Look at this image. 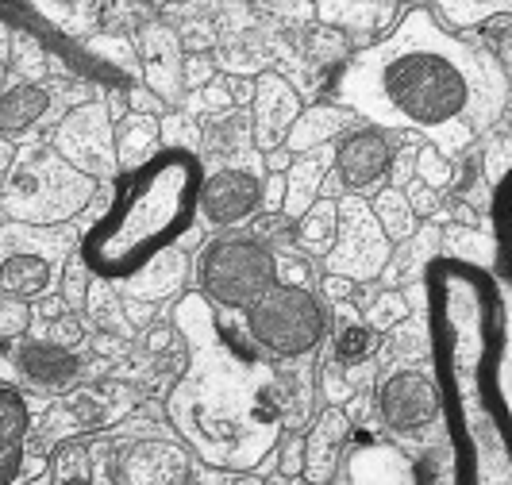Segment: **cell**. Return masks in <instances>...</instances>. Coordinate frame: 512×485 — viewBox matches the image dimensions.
I'll return each instance as SVG.
<instances>
[{
	"mask_svg": "<svg viewBox=\"0 0 512 485\" xmlns=\"http://www.w3.org/2000/svg\"><path fill=\"white\" fill-rule=\"evenodd\" d=\"M89 285H93V274H89V266L74 251L70 262H66V270H62V281H58V301L66 305V312H85Z\"/></svg>",
	"mask_w": 512,
	"mask_h": 485,
	"instance_id": "obj_40",
	"label": "cell"
},
{
	"mask_svg": "<svg viewBox=\"0 0 512 485\" xmlns=\"http://www.w3.org/2000/svg\"><path fill=\"white\" fill-rule=\"evenodd\" d=\"M282 197H285V178L282 174H266L262 178V212L266 216H278L282 212Z\"/></svg>",
	"mask_w": 512,
	"mask_h": 485,
	"instance_id": "obj_50",
	"label": "cell"
},
{
	"mask_svg": "<svg viewBox=\"0 0 512 485\" xmlns=\"http://www.w3.org/2000/svg\"><path fill=\"white\" fill-rule=\"evenodd\" d=\"M374 416L397 435H424L439 424V389L428 366H393L374 385Z\"/></svg>",
	"mask_w": 512,
	"mask_h": 485,
	"instance_id": "obj_12",
	"label": "cell"
},
{
	"mask_svg": "<svg viewBox=\"0 0 512 485\" xmlns=\"http://www.w3.org/2000/svg\"><path fill=\"white\" fill-rule=\"evenodd\" d=\"M436 258H439V224L428 220V224L416 228L412 239L393 247V255H389L378 281H382L385 289H389V285H412V281L424 278V270H428Z\"/></svg>",
	"mask_w": 512,
	"mask_h": 485,
	"instance_id": "obj_27",
	"label": "cell"
},
{
	"mask_svg": "<svg viewBox=\"0 0 512 485\" xmlns=\"http://www.w3.org/2000/svg\"><path fill=\"white\" fill-rule=\"evenodd\" d=\"M301 93L297 85L278 70H262L255 77V97L247 108V120H251V147L258 154L282 151L285 131L293 128V120L301 116Z\"/></svg>",
	"mask_w": 512,
	"mask_h": 485,
	"instance_id": "obj_15",
	"label": "cell"
},
{
	"mask_svg": "<svg viewBox=\"0 0 512 485\" xmlns=\"http://www.w3.org/2000/svg\"><path fill=\"white\" fill-rule=\"evenodd\" d=\"M416 181L443 197V189H451V185L459 181V162H447L436 147L420 143V147H416Z\"/></svg>",
	"mask_w": 512,
	"mask_h": 485,
	"instance_id": "obj_38",
	"label": "cell"
},
{
	"mask_svg": "<svg viewBox=\"0 0 512 485\" xmlns=\"http://www.w3.org/2000/svg\"><path fill=\"white\" fill-rule=\"evenodd\" d=\"M332 162H335V147H320V151L301 154V158L289 162V170L282 174L285 197H282V212H278L282 220L297 224L308 208H312V201L320 197V189H324V181H328Z\"/></svg>",
	"mask_w": 512,
	"mask_h": 485,
	"instance_id": "obj_23",
	"label": "cell"
},
{
	"mask_svg": "<svg viewBox=\"0 0 512 485\" xmlns=\"http://www.w3.org/2000/svg\"><path fill=\"white\" fill-rule=\"evenodd\" d=\"M35 401L12 385H0V485H24L27 435L35 424Z\"/></svg>",
	"mask_w": 512,
	"mask_h": 485,
	"instance_id": "obj_18",
	"label": "cell"
},
{
	"mask_svg": "<svg viewBox=\"0 0 512 485\" xmlns=\"http://www.w3.org/2000/svg\"><path fill=\"white\" fill-rule=\"evenodd\" d=\"M174 343H178V335H174L170 324H158V328H151V332L143 335V347H147L151 355H166Z\"/></svg>",
	"mask_w": 512,
	"mask_h": 485,
	"instance_id": "obj_52",
	"label": "cell"
},
{
	"mask_svg": "<svg viewBox=\"0 0 512 485\" xmlns=\"http://www.w3.org/2000/svg\"><path fill=\"white\" fill-rule=\"evenodd\" d=\"M231 485H262V478H255V474H235Z\"/></svg>",
	"mask_w": 512,
	"mask_h": 485,
	"instance_id": "obj_57",
	"label": "cell"
},
{
	"mask_svg": "<svg viewBox=\"0 0 512 485\" xmlns=\"http://www.w3.org/2000/svg\"><path fill=\"white\" fill-rule=\"evenodd\" d=\"M120 305H124V320L131 324H139L143 332H147V324H154V305H139V301H128V297H120Z\"/></svg>",
	"mask_w": 512,
	"mask_h": 485,
	"instance_id": "obj_53",
	"label": "cell"
},
{
	"mask_svg": "<svg viewBox=\"0 0 512 485\" xmlns=\"http://www.w3.org/2000/svg\"><path fill=\"white\" fill-rule=\"evenodd\" d=\"M401 147V135L382 128L359 124L343 135V143L335 147V181H339V197H374L378 189H385L389 178V162Z\"/></svg>",
	"mask_w": 512,
	"mask_h": 485,
	"instance_id": "obj_13",
	"label": "cell"
},
{
	"mask_svg": "<svg viewBox=\"0 0 512 485\" xmlns=\"http://www.w3.org/2000/svg\"><path fill=\"white\" fill-rule=\"evenodd\" d=\"M343 478L347 485H409V455L397 443H366L351 451Z\"/></svg>",
	"mask_w": 512,
	"mask_h": 485,
	"instance_id": "obj_24",
	"label": "cell"
},
{
	"mask_svg": "<svg viewBox=\"0 0 512 485\" xmlns=\"http://www.w3.org/2000/svg\"><path fill=\"white\" fill-rule=\"evenodd\" d=\"M131 43H135L143 85L162 104H181V97H185L181 93V58H185L181 31H174V27L162 24V20H151V24L139 27V35Z\"/></svg>",
	"mask_w": 512,
	"mask_h": 485,
	"instance_id": "obj_17",
	"label": "cell"
},
{
	"mask_svg": "<svg viewBox=\"0 0 512 485\" xmlns=\"http://www.w3.org/2000/svg\"><path fill=\"white\" fill-rule=\"evenodd\" d=\"M116 170L120 174H135L139 166H147L154 154L162 151V143H158V120L151 116H135L128 112L116 128Z\"/></svg>",
	"mask_w": 512,
	"mask_h": 485,
	"instance_id": "obj_28",
	"label": "cell"
},
{
	"mask_svg": "<svg viewBox=\"0 0 512 485\" xmlns=\"http://www.w3.org/2000/svg\"><path fill=\"white\" fill-rule=\"evenodd\" d=\"M401 193H405V201H409L412 216H416L420 224H428V220H436V212H439V208H443V197H439V193H432L428 185H420V181H416V178H412L409 185L401 189Z\"/></svg>",
	"mask_w": 512,
	"mask_h": 485,
	"instance_id": "obj_46",
	"label": "cell"
},
{
	"mask_svg": "<svg viewBox=\"0 0 512 485\" xmlns=\"http://www.w3.org/2000/svg\"><path fill=\"white\" fill-rule=\"evenodd\" d=\"M216 77V58L212 54H185L181 58V93H197Z\"/></svg>",
	"mask_w": 512,
	"mask_h": 485,
	"instance_id": "obj_45",
	"label": "cell"
},
{
	"mask_svg": "<svg viewBox=\"0 0 512 485\" xmlns=\"http://www.w3.org/2000/svg\"><path fill=\"white\" fill-rule=\"evenodd\" d=\"M509 158H512V147L505 131H493V135L482 139V158H478V166H482V181H486V189L493 197H497V185H501L505 170H509Z\"/></svg>",
	"mask_w": 512,
	"mask_h": 485,
	"instance_id": "obj_39",
	"label": "cell"
},
{
	"mask_svg": "<svg viewBox=\"0 0 512 485\" xmlns=\"http://www.w3.org/2000/svg\"><path fill=\"white\" fill-rule=\"evenodd\" d=\"M439 258L447 262H459V266H474V270H486L493 278L505 285L501 278V266H497V235L493 228H459V224H447L439 228Z\"/></svg>",
	"mask_w": 512,
	"mask_h": 485,
	"instance_id": "obj_26",
	"label": "cell"
},
{
	"mask_svg": "<svg viewBox=\"0 0 512 485\" xmlns=\"http://www.w3.org/2000/svg\"><path fill=\"white\" fill-rule=\"evenodd\" d=\"M351 128H359V120L351 112H343L332 101H316L308 104V108H301V116L293 120V128L285 131L282 151L301 158V154H312L320 151V147H335V139H343Z\"/></svg>",
	"mask_w": 512,
	"mask_h": 485,
	"instance_id": "obj_22",
	"label": "cell"
},
{
	"mask_svg": "<svg viewBox=\"0 0 512 485\" xmlns=\"http://www.w3.org/2000/svg\"><path fill=\"white\" fill-rule=\"evenodd\" d=\"M366 208H370V216H374V224L382 228V235L397 247V243H405V239H412L416 235V228H420V220L412 216L409 201H405V193L401 189H378L370 201H366Z\"/></svg>",
	"mask_w": 512,
	"mask_h": 485,
	"instance_id": "obj_31",
	"label": "cell"
},
{
	"mask_svg": "<svg viewBox=\"0 0 512 485\" xmlns=\"http://www.w3.org/2000/svg\"><path fill=\"white\" fill-rule=\"evenodd\" d=\"M228 81V97L231 108H251V97H255V77H224Z\"/></svg>",
	"mask_w": 512,
	"mask_h": 485,
	"instance_id": "obj_51",
	"label": "cell"
},
{
	"mask_svg": "<svg viewBox=\"0 0 512 485\" xmlns=\"http://www.w3.org/2000/svg\"><path fill=\"white\" fill-rule=\"evenodd\" d=\"M289 485H305V482H289Z\"/></svg>",
	"mask_w": 512,
	"mask_h": 485,
	"instance_id": "obj_59",
	"label": "cell"
},
{
	"mask_svg": "<svg viewBox=\"0 0 512 485\" xmlns=\"http://www.w3.org/2000/svg\"><path fill=\"white\" fill-rule=\"evenodd\" d=\"M332 328V308L305 285H274L247 308V339L258 355L297 362L312 358Z\"/></svg>",
	"mask_w": 512,
	"mask_h": 485,
	"instance_id": "obj_7",
	"label": "cell"
},
{
	"mask_svg": "<svg viewBox=\"0 0 512 485\" xmlns=\"http://www.w3.org/2000/svg\"><path fill=\"white\" fill-rule=\"evenodd\" d=\"M89 362L81 347H58L51 339L24 335L0 351V385H12L20 393H35L43 401H58L89 382Z\"/></svg>",
	"mask_w": 512,
	"mask_h": 485,
	"instance_id": "obj_9",
	"label": "cell"
},
{
	"mask_svg": "<svg viewBox=\"0 0 512 485\" xmlns=\"http://www.w3.org/2000/svg\"><path fill=\"white\" fill-rule=\"evenodd\" d=\"M335 228H339V208L332 197H316L312 208L293 224V247H301V255L324 258L335 247Z\"/></svg>",
	"mask_w": 512,
	"mask_h": 485,
	"instance_id": "obj_29",
	"label": "cell"
},
{
	"mask_svg": "<svg viewBox=\"0 0 512 485\" xmlns=\"http://www.w3.org/2000/svg\"><path fill=\"white\" fill-rule=\"evenodd\" d=\"M51 485H93V470H89V451L81 439H66L58 443L51 455Z\"/></svg>",
	"mask_w": 512,
	"mask_h": 485,
	"instance_id": "obj_35",
	"label": "cell"
},
{
	"mask_svg": "<svg viewBox=\"0 0 512 485\" xmlns=\"http://www.w3.org/2000/svg\"><path fill=\"white\" fill-rule=\"evenodd\" d=\"M81 228H24L0 224V297L20 305H39L43 297L58 293V281L70 255L77 251Z\"/></svg>",
	"mask_w": 512,
	"mask_h": 485,
	"instance_id": "obj_8",
	"label": "cell"
},
{
	"mask_svg": "<svg viewBox=\"0 0 512 485\" xmlns=\"http://www.w3.org/2000/svg\"><path fill=\"white\" fill-rule=\"evenodd\" d=\"M424 328L439 389V428L459 485H512L509 297L474 266L436 258L424 270Z\"/></svg>",
	"mask_w": 512,
	"mask_h": 485,
	"instance_id": "obj_2",
	"label": "cell"
},
{
	"mask_svg": "<svg viewBox=\"0 0 512 485\" xmlns=\"http://www.w3.org/2000/svg\"><path fill=\"white\" fill-rule=\"evenodd\" d=\"M158 143H162V151H185V154H197L201 158V128L193 124V116H185V112H162L158 116Z\"/></svg>",
	"mask_w": 512,
	"mask_h": 485,
	"instance_id": "obj_37",
	"label": "cell"
},
{
	"mask_svg": "<svg viewBox=\"0 0 512 485\" xmlns=\"http://www.w3.org/2000/svg\"><path fill=\"white\" fill-rule=\"evenodd\" d=\"M409 485H459L455 482V455H451V443L439 424L428 432L416 459H409Z\"/></svg>",
	"mask_w": 512,
	"mask_h": 485,
	"instance_id": "obj_30",
	"label": "cell"
},
{
	"mask_svg": "<svg viewBox=\"0 0 512 485\" xmlns=\"http://www.w3.org/2000/svg\"><path fill=\"white\" fill-rule=\"evenodd\" d=\"M416 147H420V143L397 147L393 162H389V178H385V185H389V189H405V185L416 178Z\"/></svg>",
	"mask_w": 512,
	"mask_h": 485,
	"instance_id": "obj_47",
	"label": "cell"
},
{
	"mask_svg": "<svg viewBox=\"0 0 512 485\" xmlns=\"http://www.w3.org/2000/svg\"><path fill=\"white\" fill-rule=\"evenodd\" d=\"M274 455H278V474H282L285 482H301V470H305V435L282 432Z\"/></svg>",
	"mask_w": 512,
	"mask_h": 485,
	"instance_id": "obj_42",
	"label": "cell"
},
{
	"mask_svg": "<svg viewBox=\"0 0 512 485\" xmlns=\"http://www.w3.org/2000/svg\"><path fill=\"white\" fill-rule=\"evenodd\" d=\"M428 12L436 16V24L451 35H466L470 27H486L493 16H509L512 4L509 0H493V4H482V0H451V4H428Z\"/></svg>",
	"mask_w": 512,
	"mask_h": 485,
	"instance_id": "obj_32",
	"label": "cell"
},
{
	"mask_svg": "<svg viewBox=\"0 0 512 485\" xmlns=\"http://www.w3.org/2000/svg\"><path fill=\"white\" fill-rule=\"evenodd\" d=\"M351 439V420L343 409H324L312 416V428L305 435V470L301 482L305 485H332L339 478V462H343V447Z\"/></svg>",
	"mask_w": 512,
	"mask_h": 485,
	"instance_id": "obj_19",
	"label": "cell"
},
{
	"mask_svg": "<svg viewBox=\"0 0 512 485\" xmlns=\"http://www.w3.org/2000/svg\"><path fill=\"white\" fill-rule=\"evenodd\" d=\"M316 382H320V397H324V409H343L351 397H355V389L347 385V374L328 362V366H320L316 370Z\"/></svg>",
	"mask_w": 512,
	"mask_h": 485,
	"instance_id": "obj_44",
	"label": "cell"
},
{
	"mask_svg": "<svg viewBox=\"0 0 512 485\" xmlns=\"http://www.w3.org/2000/svg\"><path fill=\"white\" fill-rule=\"evenodd\" d=\"M54 120V89L39 85H4L0 89V139L27 143L39 139V124Z\"/></svg>",
	"mask_w": 512,
	"mask_h": 485,
	"instance_id": "obj_20",
	"label": "cell"
},
{
	"mask_svg": "<svg viewBox=\"0 0 512 485\" xmlns=\"http://www.w3.org/2000/svg\"><path fill=\"white\" fill-rule=\"evenodd\" d=\"M12 158H16V143H8V139H0V178H4V170L12 166Z\"/></svg>",
	"mask_w": 512,
	"mask_h": 485,
	"instance_id": "obj_56",
	"label": "cell"
},
{
	"mask_svg": "<svg viewBox=\"0 0 512 485\" xmlns=\"http://www.w3.org/2000/svg\"><path fill=\"white\" fill-rule=\"evenodd\" d=\"M170 328L185 347L162 412L166 428L201 466L251 474L282 439L285 389L251 343H243L201 293H181Z\"/></svg>",
	"mask_w": 512,
	"mask_h": 485,
	"instance_id": "obj_3",
	"label": "cell"
},
{
	"mask_svg": "<svg viewBox=\"0 0 512 485\" xmlns=\"http://www.w3.org/2000/svg\"><path fill=\"white\" fill-rule=\"evenodd\" d=\"M205 162L185 151H158L135 174L112 181V201L81 224L77 255L97 281H128L154 255L178 247L197 224Z\"/></svg>",
	"mask_w": 512,
	"mask_h": 485,
	"instance_id": "obj_4",
	"label": "cell"
},
{
	"mask_svg": "<svg viewBox=\"0 0 512 485\" xmlns=\"http://www.w3.org/2000/svg\"><path fill=\"white\" fill-rule=\"evenodd\" d=\"M193 281L216 312H247L278 285V258L251 235H220L197 251Z\"/></svg>",
	"mask_w": 512,
	"mask_h": 485,
	"instance_id": "obj_6",
	"label": "cell"
},
{
	"mask_svg": "<svg viewBox=\"0 0 512 485\" xmlns=\"http://www.w3.org/2000/svg\"><path fill=\"white\" fill-rule=\"evenodd\" d=\"M289 162H293V154H289V151H270V154H262V166H266L270 174H285V170H289Z\"/></svg>",
	"mask_w": 512,
	"mask_h": 485,
	"instance_id": "obj_55",
	"label": "cell"
},
{
	"mask_svg": "<svg viewBox=\"0 0 512 485\" xmlns=\"http://www.w3.org/2000/svg\"><path fill=\"white\" fill-rule=\"evenodd\" d=\"M262 212V174H247V170H212L201 181L197 193V220L208 224L212 231H228L251 224Z\"/></svg>",
	"mask_w": 512,
	"mask_h": 485,
	"instance_id": "obj_14",
	"label": "cell"
},
{
	"mask_svg": "<svg viewBox=\"0 0 512 485\" xmlns=\"http://www.w3.org/2000/svg\"><path fill=\"white\" fill-rule=\"evenodd\" d=\"M62 316H66V305H62V301H58V293H54V297H43V301H39V305H31V324H39V320H62Z\"/></svg>",
	"mask_w": 512,
	"mask_h": 485,
	"instance_id": "obj_54",
	"label": "cell"
},
{
	"mask_svg": "<svg viewBox=\"0 0 512 485\" xmlns=\"http://www.w3.org/2000/svg\"><path fill=\"white\" fill-rule=\"evenodd\" d=\"M85 312H89V324H97L104 335L116 332L120 339H131L135 328H128V320H124V305H120V297H116V289L108 285V281H97L89 285V297H85Z\"/></svg>",
	"mask_w": 512,
	"mask_h": 485,
	"instance_id": "obj_34",
	"label": "cell"
},
{
	"mask_svg": "<svg viewBox=\"0 0 512 485\" xmlns=\"http://www.w3.org/2000/svg\"><path fill=\"white\" fill-rule=\"evenodd\" d=\"M193 274V255L181 251V247H170L162 255H154L139 274H131L124 281V297L128 301H139V305H162V301H178L185 281Z\"/></svg>",
	"mask_w": 512,
	"mask_h": 485,
	"instance_id": "obj_21",
	"label": "cell"
},
{
	"mask_svg": "<svg viewBox=\"0 0 512 485\" xmlns=\"http://www.w3.org/2000/svg\"><path fill=\"white\" fill-rule=\"evenodd\" d=\"M328 27H389V20L405 8L397 4H316L312 8Z\"/></svg>",
	"mask_w": 512,
	"mask_h": 485,
	"instance_id": "obj_33",
	"label": "cell"
},
{
	"mask_svg": "<svg viewBox=\"0 0 512 485\" xmlns=\"http://www.w3.org/2000/svg\"><path fill=\"white\" fill-rule=\"evenodd\" d=\"M181 104L193 112V116H205V120H216V116H224L231 112V97H228V81L216 74L208 81L205 89H197V93H185Z\"/></svg>",
	"mask_w": 512,
	"mask_h": 485,
	"instance_id": "obj_41",
	"label": "cell"
},
{
	"mask_svg": "<svg viewBox=\"0 0 512 485\" xmlns=\"http://www.w3.org/2000/svg\"><path fill=\"white\" fill-rule=\"evenodd\" d=\"M359 285H351V281H343V278H332V274H324V281H320V301L332 308V305H347L351 301V293H355Z\"/></svg>",
	"mask_w": 512,
	"mask_h": 485,
	"instance_id": "obj_49",
	"label": "cell"
},
{
	"mask_svg": "<svg viewBox=\"0 0 512 485\" xmlns=\"http://www.w3.org/2000/svg\"><path fill=\"white\" fill-rule=\"evenodd\" d=\"M189 451L174 435L128 439L116 455V482L120 485H181L189 478Z\"/></svg>",
	"mask_w": 512,
	"mask_h": 485,
	"instance_id": "obj_16",
	"label": "cell"
},
{
	"mask_svg": "<svg viewBox=\"0 0 512 485\" xmlns=\"http://www.w3.org/2000/svg\"><path fill=\"white\" fill-rule=\"evenodd\" d=\"M324 101L370 128L420 135L459 162L501 128L509 70L466 35L443 31L428 4H412L393 31L343 62Z\"/></svg>",
	"mask_w": 512,
	"mask_h": 485,
	"instance_id": "obj_1",
	"label": "cell"
},
{
	"mask_svg": "<svg viewBox=\"0 0 512 485\" xmlns=\"http://www.w3.org/2000/svg\"><path fill=\"white\" fill-rule=\"evenodd\" d=\"M181 485H193V478H185V482H181Z\"/></svg>",
	"mask_w": 512,
	"mask_h": 485,
	"instance_id": "obj_58",
	"label": "cell"
},
{
	"mask_svg": "<svg viewBox=\"0 0 512 485\" xmlns=\"http://www.w3.org/2000/svg\"><path fill=\"white\" fill-rule=\"evenodd\" d=\"M409 316L412 312H409V305H405V297H401L397 289H382V293H374V301L366 305L362 324L374 335H389V332H397Z\"/></svg>",
	"mask_w": 512,
	"mask_h": 485,
	"instance_id": "obj_36",
	"label": "cell"
},
{
	"mask_svg": "<svg viewBox=\"0 0 512 485\" xmlns=\"http://www.w3.org/2000/svg\"><path fill=\"white\" fill-rule=\"evenodd\" d=\"M47 143L66 166H74L81 178L97 181V185H112L120 178V170H116V135H112V120L101 108V101L70 108L54 124Z\"/></svg>",
	"mask_w": 512,
	"mask_h": 485,
	"instance_id": "obj_11",
	"label": "cell"
},
{
	"mask_svg": "<svg viewBox=\"0 0 512 485\" xmlns=\"http://www.w3.org/2000/svg\"><path fill=\"white\" fill-rule=\"evenodd\" d=\"M0 224H4V220H0Z\"/></svg>",
	"mask_w": 512,
	"mask_h": 485,
	"instance_id": "obj_60",
	"label": "cell"
},
{
	"mask_svg": "<svg viewBox=\"0 0 512 485\" xmlns=\"http://www.w3.org/2000/svg\"><path fill=\"white\" fill-rule=\"evenodd\" d=\"M124 101H128V112H135V116H151V120H158L162 112H170V108L158 101V97H154L151 89L143 85V81L124 89Z\"/></svg>",
	"mask_w": 512,
	"mask_h": 485,
	"instance_id": "obj_48",
	"label": "cell"
},
{
	"mask_svg": "<svg viewBox=\"0 0 512 485\" xmlns=\"http://www.w3.org/2000/svg\"><path fill=\"white\" fill-rule=\"evenodd\" d=\"M104 185L81 178L51 151L47 139L16 143V158L0 178V216L24 228H66L101 201Z\"/></svg>",
	"mask_w": 512,
	"mask_h": 485,
	"instance_id": "obj_5",
	"label": "cell"
},
{
	"mask_svg": "<svg viewBox=\"0 0 512 485\" xmlns=\"http://www.w3.org/2000/svg\"><path fill=\"white\" fill-rule=\"evenodd\" d=\"M335 208H339V228H335V247L324 255V274L351 281V285L378 281L389 255H393V243L374 224L366 201H359V197H339Z\"/></svg>",
	"mask_w": 512,
	"mask_h": 485,
	"instance_id": "obj_10",
	"label": "cell"
},
{
	"mask_svg": "<svg viewBox=\"0 0 512 485\" xmlns=\"http://www.w3.org/2000/svg\"><path fill=\"white\" fill-rule=\"evenodd\" d=\"M332 362L339 370H355L366 366L370 358L378 355L382 335H374L362 324V312H355V305H332Z\"/></svg>",
	"mask_w": 512,
	"mask_h": 485,
	"instance_id": "obj_25",
	"label": "cell"
},
{
	"mask_svg": "<svg viewBox=\"0 0 512 485\" xmlns=\"http://www.w3.org/2000/svg\"><path fill=\"white\" fill-rule=\"evenodd\" d=\"M31 328V305H20L12 297H0V351L16 339H24Z\"/></svg>",
	"mask_w": 512,
	"mask_h": 485,
	"instance_id": "obj_43",
	"label": "cell"
}]
</instances>
